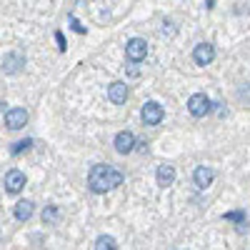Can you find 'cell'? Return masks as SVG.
<instances>
[{
    "instance_id": "obj_1",
    "label": "cell",
    "mask_w": 250,
    "mask_h": 250,
    "mask_svg": "<svg viewBox=\"0 0 250 250\" xmlns=\"http://www.w3.org/2000/svg\"><path fill=\"white\" fill-rule=\"evenodd\" d=\"M123 183V173L113 165H93L90 173H88V185L93 193H108V190H115V188Z\"/></svg>"
},
{
    "instance_id": "obj_2",
    "label": "cell",
    "mask_w": 250,
    "mask_h": 250,
    "mask_svg": "<svg viewBox=\"0 0 250 250\" xmlns=\"http://www.w3.org/2000/svg\"><path fill=\"white\" fill-rule=\"evenodd\" d=\"M210 108H213V103L205 93H195V95H190V100H188V110H190V115H195V118L208 115Z\"/></svg>"
},
{
    "instance_id": "obj_3",
    "label": "cell",
    "mask_w": 250,
    "mask_h": 250,
    "mask_svg": "<svg viewBox=\"0 0 250 250\" xmlns=\"http://www.w3.org/2000/svg\"><path fill=\"white\" fill-rule=\"evenodd\" d=\"M140 118H143V123H145V125H158V123L165 118V110H163L160 103L150 100V103H145V105H143Z\"/></svg>"
},
{
    "instance_id": "obj_4",
    "label": "cell",
    "mask_w": 250,
    "mask_h": 250,
    "mask_svg": "<svg viewBox=\"0 0 250 250\" xmlns=\"http://www.w3.org/2000/svg\"><path fill=\"white\" fill-rule=\"evenodd\" d=\"M125 55H128L130 62H140V60H145V55H148V43H145L143 38H133V40H128V45H125Z\"/></svg>"
},
{
    "instance_id": "obj_5",
    "label": "cell",
    "mask_w": 250,
    "mask_h": 250,
    "mask_svg": "<svg viewBox=\"0 0 250 250\" xmlns=\"http://www.w3.org/2000/svg\"><path fill=\"white\" fill-rule=\"evenodd\" d=\"M28 123V110L25 108H10L5 110V125L10 130H20Z\"/></svg>"
},
{
    "instance_id": "obj_6",
    "label": "cell",
    "mask_w": 250,
    "mask_h": 250,
    "mask_svg": "<svg viewBox=\"0 0 250 250\" xmlns=\"http://www.w3.org/2000/svg\"><path fill=\"white\" fill-rule=\"evenodd\" d=\"M193 60L198 62V65H210V62L215 60V48H213L210 43H200V45H195V50H193Z\"/></svg>"
},
{
    "instance_id": "obj_7",
    "label": "cell",
    "mask_w": 250,
    "mask_h": 250,
    "mask_svg": "<svg viewBox=\"0 0 250 250\" xmlns=\"http://www.w3.org/2000/svg\"><path fill=\"white\" fill-rule=\"evenodd\" d=\"M23 65H25V58L20 53H5L3 55V73L5 75H15Z\"/></svg>"
},
{
    "instance_id": "obj_8",
    "label": "cell",
    "mask_w": 250,
    "mask_h": 250,
    "mask_svg": "<svg viewBox=\"0 0 250 250\" xmlns=\"http://www.w3.org/2000/svg\"><path fill=\"white\" fill-rule=\"evenodd\" d=\"M3 183H5V190L15 195V193H20V190H23V185H25V175L20 173V170H8Z\"/></svg>"
},
{
    "instance_id": "obj_9",
    "label": "cell",
    "mask_w": 250,
    "mask_h": 250,
    "mask_svg": "<svg viewBox=\"0 0 250 250\" xmlns=\"http://www.w3.org/2000/svg\"><path fill=\"white\" fill-rule=\"evenodd\" d=\"M135 148V135L130 133V130H120L118 135H115V150L120 153V155H125V153H130Z\"/></svg>"
},
{
    "instance_id": "obj_10",
    "label": "cell",
    "mask_w": 250,
    "mask_h": 250,
    "mask_svg": "<svg viewBox=\"0 0 250 250\" xmlns=\"http://www.w3.org/2000/svg\"><path fill=\"white\" fill-rule=\"evenodd\" d=\"M213 178H215V170L208 168V165H200V168H195V173H193V180H195V185L200 188V190H205V188L213 183Z\"/></svg>"
},
{
    "instance_id": "obj_11",
    "label": "cell",
    "mask_w": 250,
    "mask_h": 250,
    "mask_svg": "<svg viewBox=\"0 0 250 250\" xmlns=\"http://www.w3.org/2000/svg\"><path fill=\"white\" fill-rule=\"evenodd\" d=\"M155 180H158V185L160 188H168V185H173L175 183V168L173 165H158V173H155Z\"/></svg>"
},
{
    "instance_id": "obj_12",
    "label": "cell",
    "mask_w": 250,
    "mask_h": 250,
    "mask_svg": "<svg viewBox=\"0 0 250 250\" xmlns=\"http://www.w3.org/2000/svg\"><path fill=\"white\" fill-rule=\"evenodd\" d=\"M108 98H110V103H115V105H123V103L128 100V85H125V83H110Z\"/></svg>"
},
{
    "instance_id": "obj_13",
    "label": "cell",
    "mask_w": 250,
    "mask_h": 250,
    "mask_svg": "<svg viewBox=\"0 0 250 250\" xmlns=\"http://www.w3.org/2000/svg\"><path fill=\"white\" fill-rule=\"evenodd\" d=\"M15 218L20 220V223H25V220H30L33 218V213H35V208H33V203L30 200H20L18 205H15Z\"/></svg>"
},
{
    "instance_id": "obj_14",
    "label": "cell",
    "mask_w": 250,
    "mask_h": 250,
    "mask_svg": "<svg viewBox=\"0 0 250 250\" xmlns=\"http://www.w3.org/2000/svg\"><path fill=\"white\" fill-rule=\"evenodd\" d=\"M223 218H225V220H230V223H238V230H240V233L248 228V218H245L243 210H230V213H225Z\"/></svg>"
},
{
    "instance_id": "obj_15",
    "label": "cell",
    "mask_w": 250,
    "mask_h": 250,
    "mask_svg": "<svg viewBox=\"0 0 250 250\" xmlns=\"http://www.w3.org/2000/svg\"><path fill=\"white\" fill-rule=\"evenodd\" d=\"M58 218H60L58 205H45V210H43V223H45V225H55Z\"/></svg>"
},
{
    "instance_id": "obj_16",
    "label": "cell",
    "mask_w": 250,
    "mask_h": 250,
    "mask_svg": "<svg viewBox=\"0 0 250 250\" xmlns=\"http://www.w3.org/2000/svg\"><path fill=\"white\" fill-rule=\"evenodd\" d=\"M95 250H118L115 238H110V235H100V238L95 240Z\"/></svg>"
},
{
    "instance_id": "obj_17",
    "label": "cell",
    "mask_w": 250,
    "mask_h": 250,
    "mask_svg": "<svg viewBox=\"0 0 250 250\" xmlns=\"http://www.w3.org/2000/svg\"><path fill=\"white\" fill-rule=\"evenodd\" d=\"M30 148H33V140L25 138V140H18L13 148H10V153H13V155H20V153H25V150H30Z\"/></svg>"
},
{
    "instance_id": "obj_18",
    "label": "cell",
    "mask_w": 250,
    "mask_h": 250,
    "mask_svg": "<svg viewBox=\"0 0 250 250\" xmlns=\"http://www.w3.org/2000/svg\"><path fill=\"white\" fill-rule=\"evenodd\" d=\"M55 40H58V48H60L62 53H65V48H68V45H65V40H62V33H60V30L55 33Z\"/></svg>"
},
{
    "instance_id": "obj_19",
    "label": "cell",
    "mask_w": 250,
    "mask_h": 250,
    "mask_svg": "<svg viewBox=\"0 0 250 250\" xmlns=\"http://www.w3.org/2000/svg\"><path fill=\"white\" fill-rule=\"evenodd\" d=\"M70 25H73V28H75L78 33H85V28H83V25L78 23V20H75V15H70Z\"/></svg>"
}]
</instances>
